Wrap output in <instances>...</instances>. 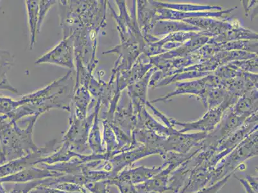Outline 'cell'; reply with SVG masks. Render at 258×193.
<instances>
[{"label":"cell","instance_id":"cell-4","mask_svg":"<svg viewBox=\"0 0 258 193\" xmlns=\"http://www.w3.org/2000/svg\"><path fill=\"white\" fill-rule=\"evenodd\" d=\"M100 103L95 106V111L90 116L80 120L74 114L70 119V126L66 133L62 142L70 146L74 152L81 154L89 148L88 140L89 133L92 127L94 119L97 113L99 112Z\"/></svg>","mask_w":258,"mask_h":193},{"label":"cell","instance_id":"cell-16","mask_svg":"<svg viewBox=\"0 0 258 193\" xmlns=\"http://www.w3.org/2000/svg\"><path fill=\"white\" fill-rule=\"evenodd\" d=\"M42 180L33 181L27 183H16L15 187L9 193H29L37 186L41 185Z\"/></svg>","mask_w":258,"mask_h":193},{"label":"cell","instance_id":"cell-10","mask_svg":"<svg viewBox=\"0 0 258 193\" xmlns=\"http://www.w3.org/2000/svg\"><path fill=\"white\" fill-rule=\"evenodd\" d=\"M13 56L9 52L0 50V89L16 93H18L17 89L11 86L7 78V72L13 65Z\"/></svg>","mask_w":258,"mask_h":193},{"label":"cell","instance_id":"cell-3","mask_svg":"<svg viewBox=\"0 0 258 193\" xmlns=\"http://www.w3.org/2000/svg\"><path fill=\"white\" fill-rule=\"evenodd\" d=\"M199 150L187 154H180L174 152L166 153L164 161H168L167 166L164 168L151 180L141 184L136 185L135 187L139 193H164L170 191L169 181L173 172L182 164L198 154Z\"/></svg>","mask_w":258,"mask_h":193},{"label":"cell","instance_id":"cell-2","mask_svg":"<svg viewBox=\"0 0 258 193\" xmlns=\"http://www.w3.org/2000/svg\"><path fill=\"white\" fill-rule=\"evenodd\" d=\"M245 141L239 147L234 148L227 156L223 158L212 172V177L209 186L221 180L230 174L235 173L238 166L247 160L256 156L257 155V145L256 141Z\"/></svg>","mask_w":258,"mask_h":193},{"label":"cell","instance_id":"cell-13","mask_svg":"<svg viewBox=\"0 0 258 193\" xmlns=\"http://www.w3.org/2000/svg\"><path fill=\"white\" fill-rule=\"evenodd\" d=\"M98 112L96 114L92 127L89 133L88 143L89 148H90L94 154H104L106 152V149L103 144L102 137L98 124Z\"/></svg>","mask_w":258,"mask_h":193},{"label":"cell","instance_id":"cell-7","mask_svg":"<svg viewBox=\"0 0 258 193\" xmlns=\"http://www.w3.org/2000/svg\"><path fill=\"white\" fill-rule=\"evenodd\" d=\"M74 36L64 37L57 46L44 54L37 60L36 64L41 63H50L70 68L74 67Z\"/></svg>","mask_w":258,"mask_h":193},{"label":"cell","instance_id":"cell-5","mask_svg":"<svg viewBox=\"0 0 258 193\" xmlns=\"http://www.w3.org/2000/svg\"><path fill=\"white\" fill-rule=\"evenodd\" d=\"M57 140H53L46 143L43 147H38L37 150L30 153L26 156L14 160L0 166V178L13 175L24 169L36 166L37 164L58 149L56 148Z\"/></svg>","mask_w":258,"mask_h":193},{"label":"cell","instance_id":"cell-6","mask_svg":"<svg viewBox=\"0 0 258 193\" xmlns=\"http://www.w3.org/2000/svg\"><path fill=\"white\" fill-rule=\"evenodd\" d=\"M160 155L162 159L165 156V153L160 148L152 147H137L130 148V149L121 152L112 157L109 160L112 166V174L116 178L123 169L133 166L135 162L150 155ZM114 179V178H113Z\"/></svg>","mask_w":258,"mask_h":193},{"label":"cell","instance_id":"cell-9","mask_svg":"<svg viewBox=\"0 0 258 193\" xmlns=\"http://www.w3.org/2000/svg\"><path fill=\"white\" fill-rule=\"evenodd\" d=\"M62 175H64V174L55 171L48 170L37 165L36 166L24 169L19 173L2 178L1 182L2 183H27L48 178L58 177Z\"/></svg>","mask_w":258,"mask_h":193},{"label":"cell","instance_id":"cell-20","mask_svg":"<svg viewBox=\"0 0 258 193\" xmlns=\"http://www.w3.org/2000/svg\"><path fill=\"white\" fill-rule=\"evenodd\" d=\"M2 183L1 178H0V193H7L6 190L4 189L3 186H2Z\"/></svg>","mask_w":258,"mask_h":193},{"label":"cell","instance_id":"cell-8","mask_svg":"<svg viewBox=\"0 0 258 193\" xmlns=\"http://www.w3.org/2000/svg\"><path fill=\"white\" fill-rule=\"evenodd\" d=\"M168 164V161H164L161 166L148 168L144 166L140 167H127L123 169L117 175L115 179L117 180L123 181L132 183L133 185L141 184L147 181L151 180L155 175L159 173L162 169L165 168Z\"/></svg>","mask_w":258,"mask_h":193},{"label":"cell","instance_id":"cell-15","mask_svg":"<svg viewBox=\"0 0 258 193\" xmlns=\"http://www.w3.org/2000/svg\"><path fill=\"white\" fill-rule=\"evenodd\" d=\"M57 2V1H39V22L37 34H39L41 30L42 23L46 17L47 13Z\"/></svg>","mask_w":258,"mask_h":193},{"label":"cell","instance_id":"cell-1","mask_svg":"<svg viewBox=\"0 0 258 193\" xmlns=\"http://www.w3.org/2000/svg\"><path fill=\"white\" fill-rule=\"evenodd\" d=\"M39 116H32L27 128L22 129L16 122L0 115V164L20 159L37 150L33 142L34 125Z\"/></svg>","mask_w":258,"mask_h":193},{"label":"cell","instance_id":"cell-12","mask_svg":"<svg viewBox=\"0 0 258 193\" xmlns=\"http://www.w3.org/2000/svg\"><path fill=\"white\" fill-rule=\"evenodd\" d=\"M79 155L80 154L74 152L70 146L66 143H63L62 147L58 148V149L52 154L44 158L40 163L49 165L63 163V162H69L73 158L79 157Z\"/></svg>","mask_w":258,"mask_h":193},{"label":"cell","instance_id":"cell-14","mask_svg":"<svg viewBox=\"0 0 258 193\" xmlns=\"http://www.w3.org/2000/svg\"><path fill=\"white\" fill-rule=\"evenodd\" d=\"M106 181L107 184L109 186H116L119 190V193H139L137 188H136L135 185L132 184L131 183L117 180L115 178Z\"/></svg>","mask_w":258,"mask_h":193},{"label":"cell","instance_id":"cell-19","mask_svg":"<svg viewBox=\"0 0 258 193\" xmlns=\"http://www.w3.org/2000/svg\"><path fill=\"white\" fill-rule=\"evenodd\" d=\"M234 174L233 176L237 179V180H239V182L241 183V184L243 186L246 190V192L257 193L256 190H255L252 187H251V186L249 185V183H248L247 181L245 180V178H239L238 176H236L235 175H234Z\"/></svg>","mask_w":258,"mask_h":193},{"label":"cell","instance_id":"cell-18","mask_svg":"<svg viewBox=\"0 0 258 193\" xmlns=\"http://www.w3.org/2000/svg\"><path fill=\"white\" fill-rule=\"evenodd\" d=\"M29 193H81V192H70L63 191V190L55 189V188H51L46 187L43 185H38L33 189ZM90 193V192H89Z\"/></svg>","mask_w":258,"mask_h":193},{"label":"cell","instance_id":"cell-11","mask_svg":"<svg viewBox=\"0 0 258 193\" xmlns=\"http://www.w3.org/2000/svg\"><path fill=\"white\" fill-rule=\"evenodd\" d=\"M28 21L30 33V48L33 49L36 43L37 27L39 22V1H27Z\"/></svg>","mask_w":258,"mask_h":193},{"label":"cell","instance_id":"cell-17","mask_svg":"<svg viewBox=\"0 0 258 193\" xmlns=\"http://www.w3.org/2000/svg\"><path fill=\"white\" fill-rule=\"evenodd\" d=\"M109 187L106 180L88 183L84 186L90 193H109Z\"/></svg>","mask_w":258,"mask_h":193}]
</instances>
